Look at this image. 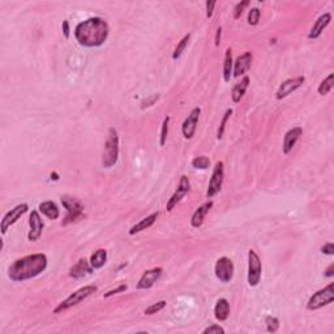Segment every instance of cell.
<instances>
[{
	"mask_svg": "<svg viewBox=\"0 0 334 334\" xmlns=\"http://www.w3.org/2000/svg\"><path fill=\"white\" fill-rule=\"evenodd\" d=\"M108 34L110 26L102 17H90L74 27V38L84 47H99L107 41Z\"/></svg>",
	"mask_w": 334,
	"mask_h": 334,
	"instance_id": "cell-1",
	"label": "cell"
},
{
	"mask_svg": "<svg viewBox=\"0 0 334 334\" xmlns=\"http://www.w3.org/2000/svg\"><path fill=\"white\" fill-rule=\"evenodd\" d=\"M47 256L44 253H33L13 261L8 269V277L13 282H24L38 277L47 269Z\"/></svg>",
	"mask_w": 334,
	"mask_h": 334,
	"instance_id": "cell-2",
	"label": "cell"
},
{
	"mask_svg": "<svg viewBox=\"0 0 334 334\" xmlns=\"http://www.w3.org/2000/svg\"><path fill=\"white\" fill-rule=\"evenodd\" d=\"M119 159V135L116 129H108L107 140L105 142V148L102 153V166L105 169H111L116 165Z\"/></svg>",
	"mask_w": 334,
	"mask_h": 334,
	"instance_id": "cell-3",
	"label": "cell"
},
{
	"mask_svg": "<svg viewBox=\"0 0 334 334\" xmlns=\"http://www.w3.org/2000/svg\"><path fill=\"white\" fill-rule=\"evenodd\" d=\"M97 290V286H93V285H88V286L78 289L74 293H72L67 299L59 303V306L54 310V314H61V312H64V311L69 310V308L74 307V306H78L80 303L86 301L88 298H90Z\"/></svg>",
	"mask_w": 334,
	"mask_h": 334,
	"instance_id": "cell-4",
	"label": "cell"
},
{
	"mask_svg": "<svg viewBox=\"0 0 334 334\" xmlns=\"http://www.w3.org/2000/svg\"><path fill=\"white\" fill-rule=\"evenodd\" d=\"M334 301V284H329L327 287L316 291L307 302L308 311H318L324 308Z\"/></svg>",
	"mask_w": 334,
	"mask_h": 334,
	"instance_id": "cell-5",
	"label": "cell"
},
{
	"mask_svg": "<svg viewBox=\"0 0 334 334\" xmlns=\"http://www.w3.org/2000/svg\"><path fill=\"white\" fill-rule=\"evenodd\" d=\"M61 204L67 209V216L63 221V225H68L71 222H76L84 214V205L78 199L72 197V196H63L61 197Z\"/></svg>",
	"mask_w": 334,
	"mask_h": 334,
	"instance_id": "cell-6",
	"label": "cell"
},
{
	"mask_svg": "<svg viewBox=\"0 0 334 334\" xmlns=\"http://www.w3.org/2000/svg\"><path fill=\"white\" fill-rule=\"evenodd\" d=\"M263 274V263L260 256L253 250L248 251V285L252 287L257 286L261 281Z\"/></svg>",
	"mask_w": 334,
	"mask_h": 334,
	"instance_id": "cell-7",
	"label": "cell"
},
{
	"mask_svg": "<svg viewBox=\"0 0 334 334\" xmlns=\"http://www.w3.org/2000/svg\"><path fill=\"white\" fill-rule=\"evenodd\" d=\"M234 272H235V267H234L233 260L226 256L220 257V259L217 260L216 265H214V273H216V277L218 278L220 282H222V284H229L230 281L233 280Z\"/></svg>",
	"mask_w": 334,
	"mask_h": 334,
	"instance_id": "cell-8",
	"label": "cell"
},
{
	"mask_svg": "<svg viewBox=\"0 0 334 334\" xmlns=\"http://www.w3.org/2000/svg\"><path fill=\"white\" fill-rule=\"evenodd\" d=\"M223 180H225V165H223L222 161H220V162L216 163L214 169H213L209 187H208V191H206L208 199H213L217 193L220 192L221 189H222Z\"/></svg>",
	"mask_w": 334,
	"mask_h": 334,
	"instance_id": "cell-9",
	"label": "cell"
},
{
	"mask_svg": "<svg viewBox=\"0 0 334 334\" xmlns=\"http://www.w3.org/2000/svg\"><path fill=\"white\" fill-rule=\"evenodd\" d=\"M27 210H29V205H27L26 203H24V204H18V205L14 206L13 209H10L9 212L5 213L3 217V220H1V223H0V230H1V234L5 235L8 229H9L10 226H13L14 223L20 220L21 217L24 216Z\"/></svg>",
	"mask_w": 334,
	"mask_h": 334,
	"instance_id": "cell-10",
	"label": "cell"
},
{
	"mask_svg": "<svg viewBox=\"0 0 334 334\" xmlns=\"http://www.w3.org/2000/svg\"><path fill=\"white\" fill-rule=\"evenodd\" d=\"M189 191H191V182H189L188 176L182 175L179 184H178V188L175 189V192L172 193V196L169 199L167 204H166V210H167V212H171V210L174 209L183 199H184V196H186Z\"/></svg>",
	"mask_w": 334,
	"mask_h": 334,
	"instance_id": "cell-11",
	"label": "cell"
},
{
	"mask_svg": "<svg viewBox=\"0 0 334 334\" xmlns=\"http://www.w3.org/2000/svg\"><path fill=\"white\" fill-rule=\"evenodd\" d=\"M200 115H201V108L195 107L192 111L189 112V115L186 118V120L182 124V133L184 136V139L191 140L195 136L196 131H197V124H199Z\"/></svg>",
	"mask_w": 334,
	"mask_h": 334,
	"instance_id": "cell-12",
	"label": "cell"
},
{
	"mask_svg": "<svg viewBox=\"0 0 334 334\" xmlns=\"http://www.w3.org/2000/svg\"><path fill=\"white\" fill-rule=\"evenodd\" d=\"M306 81V77L304 76H298V77L289 78L286 81H284L280 85L277 93H276V98L277 99H284V98L289 97L290 94H293L294 91H297L298 89L301 88L302 85Z\"/></svg>",
	"mask_w": 334,
	"mask_h": 334,
	"instance_id": "cell-13",
	"label": "cell"
},
{
	"mask_svg": "<svg viewBox=\"0 0 334 334\" xmlns=\"http://www.w3.org/2000/svg\"><path fill=\"white\" fill-rule=\"evenodd\" d=\"M29 227H30V230L27 233V239L30 242H37L41 238L44 227L42 217L38 210H31L30 216H29Z\"/></svg>",
	"mask_w": 334,
	"mask_h": 334,
	"instance_id": "cell-14",
	"label": "cell"
},
{
	"mask_svg": "<svg viewBox=\"0 0 334 334\" xmlns=\"http://www.w3.org/2000/svg\"><path fill=\"white\" fill-rule=\"evenodd\" d=\"M162 273V268H153V269L145 270L141 277H140L139 282H137V289L139 290H148V289L153 287L155 282L161 278Z\"/></svg>",
	"mask_w": 334,
	"mask_h": 334,
	"instance_id": "cell-15",
	"label": "cell"
},
{
	"mask_svg": "<svg viewBox=\"0 0 334 334\" xmlns=\"http://www.w3.org/2000/svg\"><path fill=\"white\" fill-rule=\"evenodd\" d=\"M253 60V55L250 51H246L243 55L237 57V60L234 61L233 68V76L234 77H240V76H246L248 69L251 68Z\"/></svg>",
	"mask_w": 334,
	"mask_h": 334,
	"instance_id": "cell-16",
	"label": "cell"
},
{
	"mask_svg": "<svg viewBox=\"0 0 334 334\" xmlns=\"http://www.w3.org/2000/svg\"><path fill=\"white\" fill-rule=\"evenodd\" d=\"M302 135H303V129L301 127H295V128H291L290 131L286 132L284 139V145H282L284 154H289L290 152H293V149L295 148Z\"/></svg>",
	"mask_w": 334,
	"mask_h": 334,
	"instance_id": "cell-17",
	"label": "cell"
},
{
	"mask_svg": "<svg viewBox=\"0 0 334 334\" xmlns=\"http://www.w3.org/2000/svg\"><path fill=\"white\" fill-rule=\"evenodd\" d=\"M331 21H332V14L331 13L321 14L318 20L315 21L314 26L311 27L310 33H308V38H310V39H318L321 34H323V31H324L325 29L329 26Z\"/></svg>",
	"mask_w": 334,
	"mask_h": 334,
	"instance_id": "cell-18",
	"label": "cell"
},
{
	"mask_svg": "<svg viewBox=\"0 0 334 334\" xmlns=\"http://www.w3.org/2000/svg\"><path fill=\"white\" fill-rule=\"evenodd\" d=\"M213 208V201L209 200L204 203L203 205H200L197 209L195 210V213L192 214V218H191V225L195 229H200V227L204 225V221H205L206 214L209 213V210Z\"/></svg>",
	"mask_w": 334,
	"mask_h": 334,
	"instance_id": "cell-19",
	"label": "cell"
},
{
	"mask_svg": "<svg viewBox=\"0 0 334 334\" xmlns=\"http://www.w3.org/2000/svg\"><path fill=\"white\" fill-rule=\"evenodd\" d=\"M91 270L94 269L91 268L90 261H88L86 259H81V260H78L71 268V270H69V277L74 278V280H80V278L86 277L88 274H90Z\"/></svg>",
	"mask_w": 334,
	"mask_h": 334,
	"instance_id": "cell-20",
	"label": "cell"
},
{
	"mask_svg": "<svg viewBox=\"0 0 334 334\" xmlns=\"http://www.w3.org/2000/svg\"><path fill=\"white\" fill-rule=\"evenodd\" d=\"M158 217H159L158 212L152 213L150 216L145 217V218H142L140 222H137L136 225H133V226L129 229L128 234H129V235H136V234L141 233V231H144V230H148L149 227H152L153 225H154L155 221L158 220Z\"/></svg>",
	"mask_w": 334,
	"mask_h": 334,
	"instance_id": "cell-21",
	"label": "cell"
},
{
	"mask_svg": "<svg viewBox=\"0 0 334 334\" xmlns=\"http://www.w3.org/2000/svg\"><path fill=\"white\" fill-rule=\"evenodd\" d=\"M230 316V303L227 299L225 298H221L218 299L214 306V318L217 320L220 321V323H223V321H226Z\"/></svg>",
	"mask_w": 334,
	"mask_h": 334,
	"instance_id": "cell-22",
	"label": "cell"
},
{
	"mask_svg": "<svg viewBox=\"0 0 334 334\" xmlns=\"http://www.w3.org/2000/svg\"><path fill=\"white\" fill-rule=\"evenodd\" d=\"M38 210L44 217H47L48 220H57L60 217V210H59V208H57V205L54 201H43V203L39 204Z\"/></svg>",
	"mask_w": 334,
	"mask_h": 334,
	"instance_id": "cell-23",
	"label": "cell"
},
{
	"mask_svg": "<svg viewBox=\"0 0 334 334\" xmlns=\"http://www.w3.org/2000/svg\"><path fill=\"white\" fill-rule=\"evenodd\" d=\"M250 77L248 76H243V78L240 80V82H238L235 86L233 88V91H231V98H233V101L235 103L240 102L243 99L244 94H246L247 89L250 86Z\"/></svg>",
	"mask_w": 334,
	"mask_h": 334,
	"instance_id": "cell-24",
	"label": "cell"
},
{
	"mask_svg": "<svg viewBox=\"0 0 334 334\" xmlns=\"http://www.w3.org/2000/svg\"><path fill=\"white\" fill-rule=\"evenodd\" d=\"M89 261H90V265L93 269H101L107 263V251L103 250V248H99V250H97L91 255Z\"/></svg>",
	"mask_w": 334,
	"mask_h": 334,
	"instance_id": "cell-25",
	"label": "cell"
},
{
	"mask_svg": "<svg viewBox=\"0 0 334 334\" xmlns=\"http://www.w3.org/2000/svg\"><path fill=\"white\" fill-rule=\"evenodd\" d=\"M233 50L227 48L226 52H225V60H223V80L226 82H229L230 78L233 77Z\"/></svg>",
	"mask_w": 334,
	"mask_h": 334,
	"instance_id": "cell-26",
	"label": "cell"
},
{
	"mask_svg": "<svg viewBox=\"0 0 334 334\" xmlns=\"http://www.w3.org/2000/svg\"><path fill=\"white\" fill-rule=\"evenodd\" d=\"M333 81H334V73H329L327 77L321 81V84L319 85V88H318L319 94L323 95V97L329 94L332 88H333Z\"/></svg>",
	"mask_w": 334,
	"mask_h": 334,
	"instance_id": "cell-27",
	"label": "cell"
},
{
	"mask_svg": "<svg viewBox=\"0 0 334 334\" xmlns=\"http://www.w3.org/2000/svg\"><path fill=\"white\" fill-rule=\"evenodd\" d=\"M189 39H191V34H186V35L180 39V42H178V46H176L175 50H174V54H172V59H174V60H176V59H179V57L182 56V54L184 52L186 47L188 46Z\"/></svg>",
	"mask_w": 334,
	"mask_h": 334,
	"instance_id": "cell-28",
	"label": "cell"
},
{
	"mask_svg": "<svg viewBox=\"0 0 334 334\" xmlns=\"http://www.w3.org/2000/svg\"><path fill=\"white\" fill-rule=\"evenodd\" d=\"M192 167L197 170H206L209 169L210 166V159L205 155H200V157H196V158L192 159V162H191Z\"/></svg>",
	"mask_w": 334,
	"mask_h": 334,
	"instance_id": "cell-29",
	"label": "cell"
},
{
	"mask_svg": "<svg viewBox=\"0 0 334 334\" xmlns=\"http://www.w3.org/2000/svg\"><path fill=\"white\" fill-rule=\"evenodd\" d=\"M170 120H171V118H170V116H166V118L163 119L162 127H161V136H159V145H161V146H165L166 141H167V136H169Z\"/></svg>",
	"mask_w": 334,
	"mask_h": 334,
	"instance_id": "cell-30",
	"label": "cell"
},
{
	"mask_svg": "<svg viewBox=\"0 0 334 334\" xmlns=\"http://www.w3.org/2000/svg\"><path fill=\"white\" fill-rule=\"evenodd\" d=\"M231 115H233V110H231V108L226 110V112H225V115H223L222 122H221L220 128H218V132H217V139H218V140L222 139L223 135H225L226 124H227V122H229V119H230V116H231Z\"/></svg>",
	"mask_w": 334,
	"mask_h": 334,
	"instance_id": "cell-31",
	"label": "cell"
},
{
	"mask_svg": "<svg viewBox=\"0 0 334 334\" xmlns=\"http://www.w3.org/2000/svg\"><path fill=\"white\" fill-rule=\"evenodd\" d=\"M265 325H267V331L269 333H276L280 329V320L274 316H267L265 318Z\"/></svg>",
	"mask_w": 334,
	"mask_h": 334,
	"instance_id": "cell-32",
	"label": "cell"
},
{
	"mask_svg": "<svg viewBox=\"0 0 334 334\" xmlns=\"http://www.w3.org/2000/svg\"><path fill=\"white\" fill-rule=\"evenodd\" d=\"M166 304H167V302H166V301H159V302H157V303L152 304V306H150V307L146 308V310L144 311V314H145L146 316H152V315L158 314L159 311H162L163 308L166 307Z\"/></svg>",
	"mask_w": 334,
	"mask_h": 334,
	"instance_id": "cell-33",
	"label": "cell"
},
{
	"mask_svg": "<svg viewBox=\"0 0 334 334\" xmlns=\"http://www.w3.org/2000/svg\"><path fill=\"white\" fill-rule=\"evenodd\" d=\"M261 17V10L259 8H252L250 10V13H248V24L251 26H256L259 24V21H260Z\"/></svg>",
	"mask_w": 334,
	"mask_h": 334,
	"instance_id": "cell-34",
	"label": "cell"
},
{
	"mask_svg": "<svg viewBox=\"0 0 334 334\" xmlns=\"http://www.w3.org/2000/svg\"><path fill=\"white\" fill-rule=\"evenodd\" d=\"M250 4H251L250 0H244V1H240V3H238L237 5H235V8H234V18L238 20V18L243 14L244 9H246Z\"/></svg>",
	"mask_w": 334,
	"mask_h": 334,
	"instance_id": "cell-35",
	"label": "cell"
},
{
	"mask_svg": "<svg viewBox=\"0 0 334 334\" xmlns=\"http://www.w3.org/2000/svg\"><path fill=\"white\" fill-rule=\"evenodd\" d=\"M204 334H225V329H223L221 325H217V324H213L210 325V327L205 328L203 331Z\"/></svg>",
	"mask_w": 334,
	"mask_h": 334,
	"instance_id": "cell-36",
	"label": "cell"
},
{
	"mask_svg": "<svg viewBox=\"0 0 334 334\" xmlns=\"http://www.w3.org/2000/svg\"><path fill=\"white\" fill-rule=\"evenodd\" d=\"M127 289H128V286H127V285H119L118 287H116V289H112V290H110V291H107V293L105 294V295H103V297L105 298H110V297H112V295H116V294H120V293H125V291H127Z\"/></svg>",
	"mask_w": 334,
	"mask_h": 334,
	"instance_id": "cell-37",
	"label": "cell"
},
{
	"mask_svg": "<svg viewBox=\"0 0 334 334\" xmlns=\"http://www.w3.org/2000/svg\"><path fill=\"white\" fill-rule=\"evenodd\" d=\"M321 252L328 256H333L334 255V244L333 243H327L321 247Z\"/></svg>",
	"mask_w": 334,
	"mask_h": 334,
	"instance_id": "cell-38",
	"label": "cell"
},
{
	"mask_svg": "<svg viewBox=\"0 0 334 334\" xmlns=\"http://www.w3.org/2000/svg\"><path fill=\"white\" fill-rule=\"evenodd\" d=\"M206 17L208 18H212L213 12H214V7L217 5V1H206Z\"/></svg>",
	"mask_w": 334,
	"mask_h": 334,
	"instance_id": "cell-39",
	"label": "cell"
},
{
	"mask_svg": "<svg viewBox=\"0 0 334 334\" xmlns=\"http://www.w3.org/2000/svg\"><path fill=\"white\" fill-rule=\"evenodd\" d=\"M61 27H63V34H64L65 38H69V35H71V33H69V22H68L67 20L63 21V25H61Z\"/></svg>",
	"mask_w": 334,
	"mask_h": 334,
	"instance_id": "cell-40",
	"label": "cell"
},
{
	"mask_svg": "<svg viewBox=\"0 0 334 334\" xmlns=\"http://www.w3.org/2000/svg\"><path fill=\"white\" fill-rule=\"evenodd\" d=\"M324 276L327 278H332V277H334V264L332 263L331 265H329V267L327 268V270H325V273H324Z\"/></svg>",
	"mask_w": 334,
	"mask_h": 334,
	"instance_id": "cell-41",
	"label": "cell"
},
{
	"mask_svg": "<svg viewBox=\"0 0 334 334\" xmlns=\"http://www.w3.org/2000/svg\"><path fill=\"white\" fill-rule=\"evenodd\" d=\"M221 37H222V27H218L217 29V33H216V46L218 47L221 43Z\"/></svg>",
	"mask_w": 334,
	"mask_h": 334,
	"instance_id": "cell-42",
	"label": "cell"
},
{
	"mask_svg": "<svg viewBox=\"0 0 334 334\" xmlns=\"http://www.w3.org/2000/svg\"><path fill=\"white\" fill-rule=\"evenodd\" d=\"M158 98H159V95H153V97H152V98H149L148 101H145V102H142V108L145 107V106H146V103H149V105H148V106H152V105H153V103H154V102H155V101H157V99H158Z\"/></svg>",
	"mask_w": 334,
	"mask_h": 334,
	"instance_id": "cell-43",
	"label": "cell"
}]
</instances>
